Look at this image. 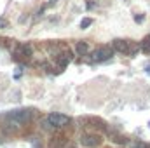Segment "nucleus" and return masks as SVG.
Wrapping results in <instances>:
<instances>
[{
	"label": "nucleus",
	"instance_id": "6e6552de",
	"mask_svg": "<svg viewBox=\"0 0 150 148\" xmlns=\"http://www.w3.org/2000/svg\"><path fill=\"white\" fill-rule=\"evenodd\" d=\"M75 49H77V54H79V56H86V54L89 52V45H87V42H79Z\"/></svg>",
	"mask_w": 150,
	"mask_h": 148
},
{
	"label": "nucleus",
	"instance_id": "f8f14e48",
	"mask_svg": "<svg viewBox=\"0 0 150 148\" xmlns=\"http://www.w3.org/2000/svg\"><path fill=\"white\" fill-rule=\"evenodd\" d=\"M9 26V21L5 19V18H0V30H4V28H7Z\"/></svg>",
	"mask_w": 150,
	"mask_h": 148
},
{
	"label": "nucleus",
	"instance_id": "20e7f679",
	"mask_svg": "<svg viewBox=\"0 0 150 148\" xmlns=\"http://www.w3.org/2000/svg\"><path fill=\"white\" fill-rule=\"evenodd\" d=\"M101 136L98 134H82L80 136V145L84 148H96L101 145Z\"/></svg>",
	"mask_w": 150,
	"mask_h": 148
},
{
	"label": "nucleus",
	"instance_id": "0eeeda50",
	"mask_svg": "<svg viewBox=\"0 0 150 148\" xmlns=\"http://www.w3.org/2000/svg\"><path fill=\"white\" fill-rule=\"evenodd\" d=\"M16 56L30 58V56H32V45H28V44H19L18 49H16Z\"/></svg>",
	"mask_w": 150,
	"mask_h": 148
},
{
	"label": "nucleus",
	"instance_id": "423d86ee",
	"mask_svg": "<svg viewBox=\"0 0 150 148\" xmlns=\"http://www.w3.org/2000/svg\"><path fill=\"white\" fill-rule=\"evenodd\" d=\"M72 59H74L72 52H70V51H65V52H61V54L56 58V63H58L59 68H65V66H68V63H72Z\"/></svg>",
	"mask_w": 150,
	"mask_h": 148
},
{
	"label": "nucleus",
	"instance_id": "f257e3e1",
	"mask_svg": "<svg viewBox=\"0 0 150 148\" xmlns=\"http://www.w3.org/2000/svg\"><path fill=\"white\" fill-rule=\"evenodd\" d=\"M113 52H120V54H127V56H134L136 51L140 49L133 40H122V38H115L112 42Z\"/></svg>",
	"mask_w": 150,
	"mask_h": 148
},
{
	"label": "nucleus",
	"instance_id": "ddd939ff",
	"mask_svg": "<svg viewBox=\"0 0 150 148\" xmlns=\"http://www.w3.org/2000/svg\"><path fill=\"white\" fill-rule=\"evenodd\" d=\"M134 21H136V23H142V21H143V16H134Z\"/></svg>",
	"mask_w": 150,
	"mask_h": 148
},
{
	"label": "nucleus",
	"instance_id": "1a4fd4ad",
	"mask_svg": "<svg viewBox=\"0 0 150 148\" xmlns=\"http://www.w3.org/2000/svg\"><path fill=\"white\" fill-rule=\"evenodd\" d=\"M140 49L145 52V54H150V37H145L142 40V45H140Z\"/></svg>",
	"mask_w": 150,
	"mask_h": 148
},
{
	"label": "nucleus",
	"instance_id": "7ed1b4c3",
	"mask_svg": "<svg viewBox=\"0 0 150 148\" xmlns=\"http://www.w3.org/2000/svg\"><path fill=\"white\" fill-rule=\"evenodd\" d=\"M113 54V49L110 45H100V47H96L94 51H93V61H96V63H101V61H107V59H110Z\"/></svg>",
	"mask_w": 150,
	"mask_h": 148
},
{
	"label": "nucleus",
	"instance_id": "f03ea898",
	"mask_svg": "<svg viewBox=\"0 0 150 148\" xmlns=\"http://www.w3.org/2000/svg\"><path fill=\"white\" fill-rule=\"evenodd\" d=\"M45 120L52 129H59V127H65V125L70 124V117L63 115V113H49Z\"/></svg>",
	"mask_w": 150,
	"mask_h": 148
},
{
	"label": "nucleus",
	"instance_id": "9d476101",
	"mask_svg": "<svg viewBox=\"0 0 150 148\" xmlns=\"http://www.w3.org/2000/svg\"><path fill=\"white\" fill-rule=\"evenodd\" d=\"M129 148H150V145L143 143V141H133V143L129 145Z\"/></svg>",
	"mask_w": 150,
	"mask_h": 148
},
{
	"label": "nucleus",
	"instance_id": "39448f33",
	"mask_svg": "<svg viewBox=\"0 0 150 148\" xmlns=\"http://www.w3.org/2000/svg\"><path fill=\"white\" fill-rule=\"evenodd\" d=\"M9 117H11L14 122H18V124H25V122H30V120H32L33 111L32 110H16V111H12Z\"/></svg>",
	"mask_w": 150,
	"mask_h": 148
},
{
	"label": "nucleus",
	"instance_id": "9b49d317",
	"mask_svg": "<svg viewBox=\"0 0 150 148\" xmlns=\"http://www.w3.org/2000/svg\"><path fill=\"white\" fill-rule=\"evenodd\" d=\"M91 25H93V19H91V18H86V19L80 21V28H82V30H86V28L91 26Z\"/></svg>",
	"mask_w": 150,
	"mask_h": 148
}]
</instances>
